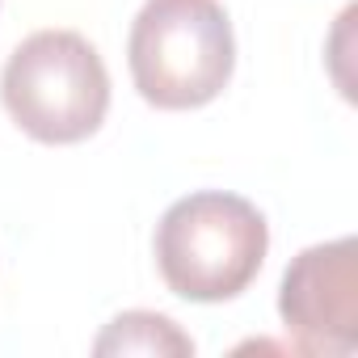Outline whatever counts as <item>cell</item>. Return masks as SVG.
<instances>
[{"instance_id":"obj_5","label":"cell","mask_w":358,"mask_h":358,"mask_svg":"<svg viewBox=\"0 0 358 358\" xmlns=\"http://www.w3.org/2000/svg\"><path fill=\"white\" fill-rule=\"evenodd\" d=\"M97 358H127V354H148V358H186L194 354L190 333L177 329V320L160 312H118L93 341Z\"/></svg>"},{"instance_id":"obj_1","label":"cell","mask_w":358,"mask_h":358,"mask_svg":"<svg viewBox=\"0 0 358 358\" xmlns=\"http://www.w3.org/2000/svg\"><path fill=\"white\" fill-rule=\"evenodd\" d=\"M156 270L173 295L190 303L236 299L266 266V215L228 190H194L156 224Z\"/></svg>"},{"instance_id":"obj_4","label":"cell","mask_w":358,"mask_h":358,"mask_svg":"<svg viewBox=\"0 0 358 358\" xmlns=\"http://www.w3.org/2000/svg\"><path fill=\"white\" fill-rule=\"evenodd\" d=\"M278 316L299 354L358 350V241L337 236L295 253L278 287Z\"/></svg>"},{"instance_id":"obj_2","label":"cell","mask_w":358,"mask_h":358,"mask_svg":"<svg viewBox=\"0 0 358 358\" xmlns=\"http://www.w3.org/2000/svg\"><path fill=\"white\" fill-rule=\"evenodd\" d=\"M127 68L156 110H203L236 72V34L220 0H143L127 34Z\"/></svg>"},{"instance_id":"obj_3","label":"cell","mask_w":358,"mask_h":358,"mask_svg":"<svg viewBox=\"0 0 358 358\" xmlns=\"http://www.w3.org/2000/svg\"><path fill=\"white\" fill-rule=\"evenodd\" d=\"M0 101L30 139L68 148L101 131L110 110V72L85 34L34 30L5 59Z\"/></svg>"}]
</instances>
